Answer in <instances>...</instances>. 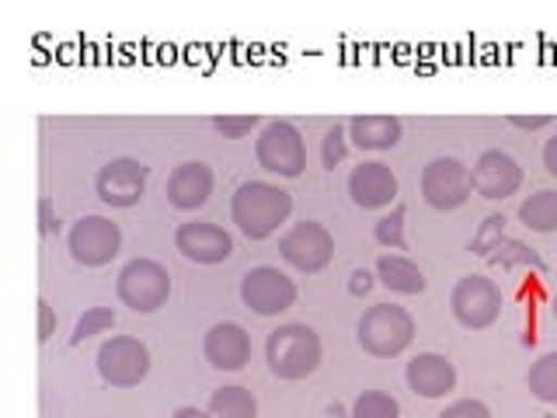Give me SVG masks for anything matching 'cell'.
I'll use <instances>...</instances> for the list:
<instances>
[{
  "label": "cell",
  "mask_w": 557,
  "mask_h": 418,
  "mask_svg": "<svg viewBox=\"0 0 557 418\" xmlns=\"http://www.w3.org/2000/svg\"><path fill=\"white\" fill-rule=\"evenodd\" d=\"M293 213V196L272 182H244L231 199V217L248 241H265Z\"/></svg>",
  "instance_id": "6da1fadb"
},
{
  "label": "cell",
  "mask_w": 557,
  "mask_h": 418,
  "mask_svg": "<svg viewBox=\"0 0 557 418\" xmlns=\"http://www.w3.org/2000/svg\"><path fill=\"white\" fill-rule=\"evenodd\" d=\"M324 345L310 324H278L265 342V362L278 380H304L321 366Z\"/></svg>",
  "instance_id": "7a4b0ae2"
},
{
  "label": "cell",
  "mask_w": 557,
  "mask_h": 418,
  "mask_svg": "<svg viewBox=\"0 0 557 418\" xmlns=\"http://www.w3.org/2000/svg\"><path fill=\"white\" fill-rule=\"evenodd\" d=\"M356 339L373 359H397L414 342V318L397 304H373L362 310Z\"/></svg>",
  "instance_id": "3957f363"
},
{
  "label": "cell",
  "mask_w": 557,
  "mask_h": 418,
  "mask_svg": "<svg viewBox=\"0 0 557 418\" xmlns=\"http://www.w3.org/2000/svg\"><path fill=\"white\" fill-rule=\"evenodd\" d=\"M255 157L269 174H278V179H300L307 171L304 133L286 119L265 122V130H261L255 139Z\"/></svg>",
  "instance_id": "277c9868"
},
{
  "label": "cell",
  "mask_w": 557,
  "mask_h": 418,
  "mask_svg": "<svg viewBox=\"0 0 557 418\" xmlns=\"http://www.w3.org/2000/svg\"><path fill=\"white\" fill-rule=\"evenodd\" d=\"M119 300L133 314H153L168 304L171 296V275L161 261L153 258H133L129 266H122L119 283H115Z\"/></svg>",
  "instance_id": "5b68a950"
},
{
  "label": "cell",
  "mask_w": 557,
  "mask_h": 418,
  "mask_svg": "<svg viewBox=\"0 0 557 418\" xmlns=\"http://www.w3.org/2000/svg\"><path fill=\"white\" fill-rule=\"evenodd\" d=\"M278 255H283L289 269L304 272V275H318L335 261V237H331L324 223L300 220L278 237Z\"/></svg>",
  "instance_id": "8992f818"
},
{
  "label": "cell",
  "mask_w": 557,
  "mask_h": 418,
  "mask_svg": "<svg viewBox=\"0 0 557 418\" xmlns=\"http://www.w3.org/2000/svg\"><path fill=\"white\" fill-rule=\"evenodd\" d=\"M98 377L115 391L139 388L150 373V348L133 335H112L98 348Z\"/></svg>",
  "instance_id": "52a82bcc"
},
{
  "label": "cell",
  "mask_w": 557,
  "mask_h": 418,
  "mask_svg": "<svg viewBox=\"0 0 557 418\" xmlns=\"http://www.w3.org/2000/svg\"><path fill=\"white\" fill-rule=\"evenodd\" d=\"M449 310L463 328L484 331L502 318V290L487 275H463L449 293Z\"/></svg>",
  "instance_id": "ba28073f"
},
{
  "label": "cell",
  "mask_w": 557,
  "mask_h": 418,
  "mask_svg": "<svg viewBox=\"0 0 557 418\" xmlns=\"http://www.w3.org/2000/svg\"><path fill=\"white\" fill-rule=\"evenodd\" d=\"M418 188H422V199L440 209V213H449V209H460L474 188H470V168L460 161V157H435L422 168V179H418Z\"/></svg>",
  "instance_id": "9c48e42d"
},
{
  "label": "cell",
  "mask_w": 557,
  "mask_h": 418,
  "mask_svg": "<svg viewBox=\"0 0 557 418\" xmlns=\"http://www.w3.org/2000/svg\"><path fill=\"white\" fill-rule=\"evenodd\" d=\"M66 244H70V255H74L77 266L101 269L122 251V231H119L115 220L91 213V217H81L74 226H70Z\"/></svg>",
  "instance_id": "30bf717a"
},
{
  "label": "cell",
  "mask_w": 557,
  "mask_h": 418,
  "mask_svg": "<svg viewBox=\"0 0 557 418\" xmlns=\"http://www.w3.org/2000/svg\"><path fill=\"white\" fill-rule=\"evenodd\" d=\"M296 296H300V290H296V283L278 272L275 266H258V269H248L240 279V300L248 310H255L258 318H275V314H286Z\"/></svg>",
  "instance_id": "8fae6325"
},
{
  "label": "cell",
  "mask_w": 557,
  "mask_h": 418,
  "mask_svg": "<svg viewBox=\"0 0 557 418\" xmlns=\"http://www.w3.org/2000/svg\"><path fill=\"white\" fill-rule=\"evenodd\" d=\"M147 179H150V168L136 157H112L104 161L95 174V192L104 206L112 209H129L144 199L147 192Z\"/></svg>",
  "instance_id": "7c38bea8"
},
{
  "label": "cell",
  "mask_w": 557,
  "mask_h": 418,
  "mask_svg": "<svg viewBox=\"0 0 557 418\" xmlns=\"http://www.w3.org/2000/svg\"><path fill=\"white\" fill-rule=\"evenodd\" d=\"M470 188L478 192L481 199H509L522 188V168L512 153L505 150H484L474 168H470Z\"/></svg>",
  "instance_id": "4fadbf2b"
},
{
  "label": "cell",
  "mask_w": 557,
  "mask_h": 418,
  "mask_svg": "<svg viewBox=\"0 0 557 418\" xmlns=\"http://www.w3.org/2000/svg\"><path fill=\"white\" fill-rule=\"evenodd\" d=\"M174 248L188 261H199V266H220V261L234 255V237L216 223L188 220L174 231Z\"/></svg>",
  "instance_id": "5bb4252c"
},
{
  "label": "cell",
  "mask_w": 557,
  "mask_h": 418,
  "mask_svg": "<svg viewBox=\"0 0 557 418\" xmlns=\"http://www.w3.org/2000/svg\"><path fill=\"white\" fill-rule=\"evenodd\" d=\"M202 356L213 370L237 373L251 362V335L237 321H220L206 331L202 339Z\"/></svg>",
  "instance_id": "9a60e30c"
},
{
  "label": "cell",
  "mask_w": 557,
  "mask_h": 418,
  "mask_svg": "<svg viewBox=\"0 0 557 418\" xmlns=\"http://www.w3.org/2000/svg\"><path fill=\"white\" fill-rule=\"evenodd\" d=\"M348 196L359 209H383L397 199V174L383 161H366L348 174Z\"/></svg>",
  "instance_id": "2e32d148"
},
{
  "label": "cell",
  "mask_w": 557,
  "mask_h": 418,
  "mask_svg": "<svg viewBox=\"0 0 557 418\" xmlns=\"http://www.w3.org/2000/svg\"><path fill=\"white\" fill-rule=\"evenodd\" d=\"M216 188V179H213V168L202 164V161H185L171 171L168 179V202L174 209H182V213H191V209H199L209 202Z\"/></svg>",
  "instance_id": "e0dca14e"
},
{
  "label": "cell",
  "mask_w": 557,
  "mask_h": 418,
  "mask_svg": "<svg viewBox=\"0 0 557 418\" xmlns=\"http://www.w3.org/2000/svg\"><path fill=\"white\" fill-rule=\"evenodd\" d=\"M405 380L418 397L435 401V397H446L453 388H457V366H453L443 353H418L408 362Z\"/></svg>",
  "instance_id": "ac0fdd59"
},
{
  "label": "cell",
  "mask_w": 557,
  "mask_h": 418,
  "mask_svg": "<svg viewBox=\"0 0 557 418\" xmlns=\"http://www.w3.org/2000/svg\"><path fill=\"white\" fill-rule=\"evenodd\" d=\"M405 136V126H400L397 115H383V112H370V115H356L348 122V139L359 150H394Z\"/></svg>",
  "instance_id": "d6986e66"
},
{
  "label": "cell",
  "mask_w": 557,
  "mask_h": 418,
  "mask_svg": "<svg viewBox=\"0 0 557 418\" xmlns=\"http://www.w3.org/2000/svg\"><path fill=\"white\" fill-rule=\"evenodd\" d=\"M376 279L397 296H418V293H425V286H429L425 272L418 269L408 255H380Z\"/></svg>",
  "instance_id": "ffe728a7"
},
{
  "label": "cell",
  "mask_w": 557,
  "mask_h": 418,
  "mask_svg": "<svg viewBox=\"0 0 557 418\" xmlns=\"http://www.w3.org/2000/svg\"><path fill=\"white\" fill-rule=\"evenodd\" d=\"M209 418H258V401L248 388L231 383V388H216L209 394Z\"/></svg>",
  "instance_id": "44dd1931"
},
{
  "label": "cell",
  "mask_w": 557,
  "mask_h": 418,
  "mask_svg": "<svg viewBox=\"0 0 557 418\" xmlns=\"http://www.w3.org/2000/svg\"><path fill=\"white\" fill-rule=\"evenodd\" d=\"M519 223L530 226L536 234L557 231V188H540L519 206Z\"/></svg>",
  "instance_id": "7402d4cb"
},
{
  "label": "cell",
  "mask_w": 557,
  "mask_h": 418,
  "mask_svg": "<svg viewBox=\"0 0 557 418\" xmlns=\"http://www.w3.org/2000/svg\"><path fill=\"white\" fill-rule=\"evenodd\" d=\"M487 261H492L495 269H516V266H527V269H536V272L547 269V261L540 258V251H533L530 244L512 241V237H505L498 248L487 255Z\"/></svg>",
  "instance_id": "603a6c76"
},
{
  "label": "cell",
  "mask_w": 557,
  "mask_h": 418,
  "mask_svg": "<svg viewBox=\"0 0 557 418\" xmlns=\"http://www.w3.org/2000/svg\"><path fill=\"white\" fill-rule=\"evenodd\" d=\"M527 383H530V394L536 401H544V405H557V353L540 356L530 366Z\"/></svg>",
  "instance_id": "cb8c5ba5"
},
{
  "label": "cell",
  "mask_w": 557,
  "mask_h": 418,
  "mask_svg": "<svg viewBox=\"0 0 557 418\" xmlns=\"http://www.w3.org/2000/svg\"><path fill=\"white\" fill-rule=\"evenodd\" d=\"M405 220H408V209L405 206H394L387 217H380L373 223V241L380 244V248H387V251H408Z\"/></svg>",
  "instance_id": "d4e9b609"
},
{
  "label": "cell",
  "mask_w": 557,
  "mask_h": 418,
  "mask_svg": "<svg viewBox=\"0 0 557 418\" xmlns=\"http://www.w3.org/2000/svg\"><path fill=\"white\" fill-rule=\"evenodd\" d=\"M348 418H400V405H397V397L387 391H362L352 401Z\"/></svg>",
  "instance_id": "484cf974"
},
{
  "label": "cell",
  "mask_w": 557,
  "mask_h": 418,
  "mask_svg": "<svg viewBox=\"0 0 557 418\" xmlns=\"http://www.w3.org/2000/svg\"><path fill=\"white\" fill-rule=\"evenodd\" d=\"M109 328H115V310L112 307H87L77 324H74V335H70V342L81 345L87 339H95V335H104Z\"/></svg>",
  "instance_id": "4316f807"
},
{
  "label": "cell",
  "mask_w": 557,
  "mask_h": 418,
  "mask_svg": "<svg viewBox=\"0 0 557 418\" xmlns=\"http://www.w3.org/2000/svg\"><path fill=\"white\" fill-rule=\"evenodd\" d=\"M505 213H492V217H484V223L478 226V234H474V241H470V251L474 255H481V258H487L492 255L498 244L505 241Z\"/></svg>",
  "instance_id": "83f0119b"
},
{
  "label": "cell",
  "mask_w": 557,
  "mask_h": 418,
  "mask_svg": "<svg viewBox=\"0 0 557 418\" xmlns=\"http://www.w3.org/2000/svg\"><path fill=\"white\" fill-rule=\"evenodd\" d=\"M348 144H352V139H348V126H331L321 139V164L327 171H335L348 157Z\"/></svg>",
  "instance_id": "f1b7e54d"
},
{
  "label": "cell",
  "mask_w": 557,
  "mask_h": 418,
  "mask_svg": "<svg viewBox=\"0 0 557 418\" xmlns=\"http://www.w3.org/2000/svg\"><path fill=\"white\" fill-rule=\"evenodd\" d=\"M258 122L261 119L255 112H244V115H216L213 119V130L223 133L226 139H244V136H248L258 126Z\"/></svg>",
  "instance_id": "f546056e"
},
{
  "label": "cell",
  "mask_w": 557,
  "mask_h": 418,
  "mask_svg": "<svg viewBox=\"0 0 557 418\" xmlns=\"http://www.w3.org/2000/svg\"><path fill=\"white\" fill-rule=\"evenodd\" d=\"M435 418H492V408H487L484 401H478V397H460Z\"/></svg>",
  "instance_id": "4dcf8cb0"
},
{
  "label": "cell",
  "mask_w": 557,
  "mask_h": 418,
  "mask_svg": "<svg viewBox=\"0 0 557 418\" xmlns=\"http://www.w3.org/2000/svg\"><path fill=\"white\" fill-rule=\"evenodd\" d=\"M35 307H39V335H35V339H39V342H49V339H52V331H57V310L49 307V300H39Z\"/></svg>",
  "instance_id": "1f68e13d"
},
{
  "label": "cell",
  "mask_w": 557,
  "mask_h": 418,
  "mask_svg": "<svg viewBox=\"0 0 557 418\" xmlns=\"http://www.w3.org/2000/svg\"><path fill=\"white\" fill-rule=\"evenodd\" d=\"M57 231H60V220H57V213H52V199L42 196L39 199V234L49 237V234H57Z\"/></svg>",
  "instance_id": "d6a6232c"
},
{
  "label": "cell",
  "mask_w": 557,
  "mask_h": 418,
  "mask_svg": "<svg viewBox=\"0 0 557 418\" xmlns=\"http://www.w3.org/2000/svg\"><path fill=\"white\" fill-rule=\"evenodd\" d=\"M373 283H376V275H373V272L356 269L352 275H348V293H352V296H366V293L373 290Z\"/></svg>",
  "instance_id": "836d02e7"
},
{
  "label": "cell",
  "mask_w": 557,
  "mask_h": 418,
  "mask_svg": "<svg viewBox=\"0 0 557 418\" xmlns=\"http://www.w3.org/2000/svg\"><path fill=\"white\" fill-rule=\"evenodd\" d=\"M509 122L516 130H527V133H536V130H547L550 126V115H509Z\"/></svg>",
  "instance_id": "e575fe53"
},
{
  "label": "cell",
  "mask_w": 557,
  "mask_h": 418,
  "mask_svg": "<svg viewBox=\"0 0 557 418\" xmlns=\"http://www.w3.org/2000/svg\"><path fill=\"white\" fill-rule=\"evenodd\" d=\"M544 168H547L550 179H557V133L544 144Z\"/></svg>",
  "instance_id": "d590c367"
},
{
  "label": "cell",
  "mask_w": 557,
  "mask_h": 418,
  "mask_svg": "<svg viewBox=\"0 0 557 418\" xmlns=\"http://www.w3.org/2000/svg\"><path fill=\"white\" fill-rule=\"evenodd\" d=\"M171 418H209V411H202V408H196V405H185V408H178Z\"/></svg>",
  "instance_id": "8d00e7d4"
},
{
  "label": "cell",
  "mask_w": 557,
  "mask_h": 418,
  "mask_svg": "<svg viewBox=\"0 0 557 418\" xmlns=\"http://www.w3.org/2000/svg\"><path fill=\"white\" fill-rule=\"evenodd\" d=\"M550 310H554V318H557V296H554V300H550Z\"/></svg>",
  "instance_id": "74e56055"
},
{
  "label": "cell",
  "mask_w": 557,
  "mask_h": 418,
  "mask_svg": "<svg viewBox=\"0 0 557 418\" xmlns=\"http://www.w3.org/2000/svg\"><path fill=\"white\" fill-rule=\"evenodd\" d=\"M540 418H554V415H540Z\"/></svg>",
  "instance_id": "f35d334b"
}]
</instances>
